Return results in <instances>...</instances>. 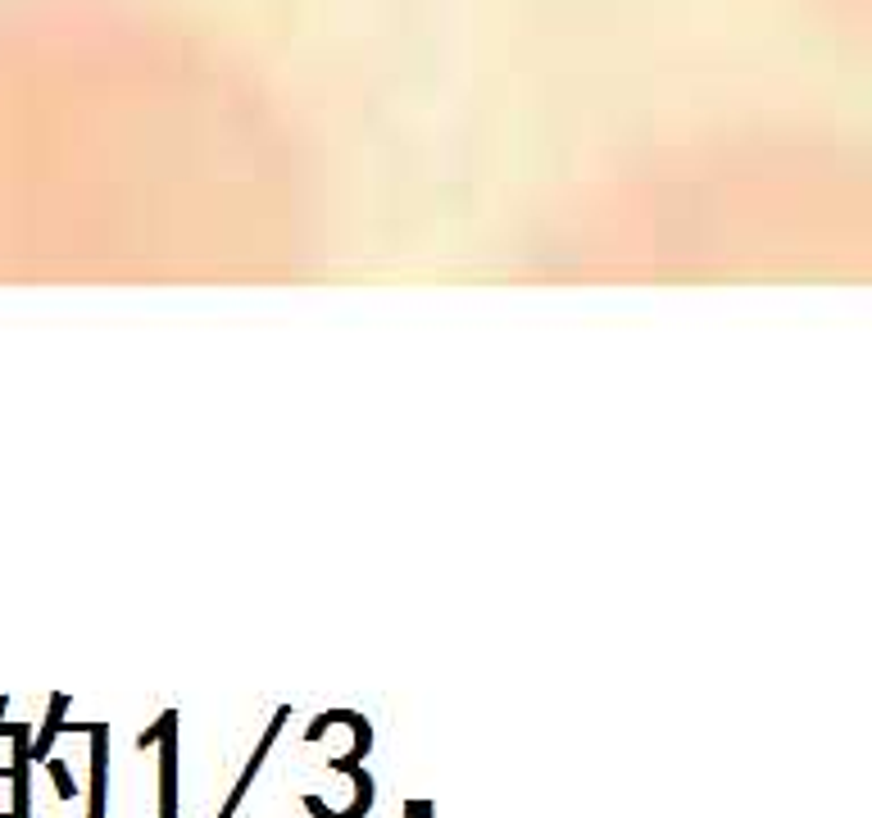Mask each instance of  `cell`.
I'll use <instances>...</instances> for the list:
<instances>
[{
	"mask_svg": "<svg viewBox=\"0 0 872 818\" xmlns=\"http://www.w3.org/2000/svg\"><path fill=\"white\" fill-rule=\"evenodd\" d=\"M50 773H55V782H60L64 796H73V782H68V773H64V764H50Z\"/></svg>",
	"mask_w": 872,
	"mask_h": 818,
	"instance_id": "cell-1",
	"label": "cell"
}]
</instances>
